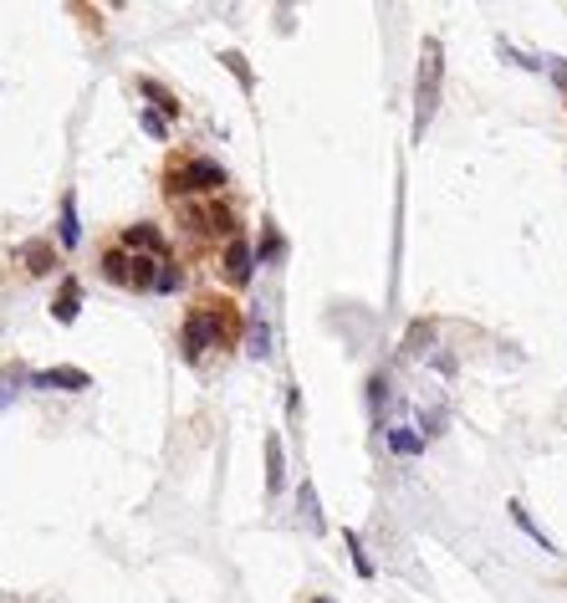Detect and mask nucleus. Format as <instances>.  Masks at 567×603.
<instances>
[{
  "label": "nucleus",
  "mask_w": 567,
  "mask_h": 603,
  "mask_svg": "<svg viewBox=\"0 0 567 603\" xmlns=\"http://www.w3.org/2000/svg\"><path fill=\"white\" fill-rule=\"evenodd\" d=\"M440 77H445V57L440 42H425V57H419V77H414V139L429 129V118L440 108Z\"/></svg>",
  "instance_id": "obj_1"
},
{
  "label": "nucleus",
  "mask_w": 567,
  "mask_h": 603,
  "mask_svg": "<svg viewBox=\"0 0 567 603\" xmlns=\"http://www.w3.org/2000/svg\"><path fill=\"white\" fill-rule=\"evenodd\" d=\"M226 179H230V174L220 169L215 158H185V164H174V169H169L164 189H169V195H215Z\"/></svg>",
  "instance_id": "obj_2"
},
{
  "label": "nucleus",
  "mask_w": 567,
  "mask_h": 603,
  "mask_svg": "<svg viewBox=\"0 0 567 603\" xmlns=\"http://www.w3.org/2000/svg\"><path fill=\"white\" fill-rule=\"evenodd\" d=\"M226 338V317L215 312V307H195V312L185 317V359H199L210 343H220Z\"/></svg>",
  "instance_id": "obj_3"
},
{
  "label": "nucleus",
  "mask_w": 567,
  "mask_h": 603,
  "mask_svg": "<svg viewBox=\"0 0 567 603\" xmlns=\"http://www.w3.org/2000/svg\"><path fill=\"white\" fill-rule=\"evenodd\" d=\"M31 384H36V388H67V394H82V388L92 384V374H82V368H42V374H31Z\"/></svg>",
  "instance_id": "obj_4"
},
{
  "label": "nucleus",
  "mask_w": 567,
  "mask_h": 603,
  "mask_svg": "<svg viewBox=\"0 0 567 603\" xmlns=\"http://www.w3.org/2000/svg\"><path fill=\"white\" fill-rule=\"evenodd\" d=\"M251 272H255L251 245H245L241 235H230V245H226V276L235 282V287H245V282H251Z\"/></svg>",
  "instance_id": "obj_5"
},
{
  "label": "nucleus",
  "mask_w": 567,
  "mask_h": 603,
  "mask_svg": "<svg viewBox=\"0 0 567 603\" xmlns=\"http://www.w3.org/2000/svg\"><path fill=\"white\" fill-rule=\"evenodd\" d=\"M189 230H220V235H235V215L226 205H199L189 210Z\"/></svg>",
  "instance_id": "obj_6"
},
{
  "label": "nucleus",
  "mask_w": 567,
  "mask_h": 603,
  "mask_svg": "<svg viewBox=\"0 0 567 603\" xmlns=\"http://www.w3.org/2000/svg\"><path fill=\"white\" fill-rule=\"evenodd\" d=\"M123 245L133 251V256H164V235H159V225H128Z\"/></svg>",
  "instance_id": "obj_7"
},
{
  "label": "nucleus",
  "mask_w": 567,
  "mask_h": 603,
  "mask_svg": "<svg viewBox=\"0 0 567 603\" xmlns=\"http://www.w3.org/2000/svg\"><path fill=\"white\" fill-rule=\"evenodd\" d=\"M77 312H82V282H77V276H67V282H62V292H57V302H52V317H57V322H72Z\"/></svg>",
  "instance_id": "obj_8"
},
{
  "label": "nucleus",
  "mask_w": 567,
  "mask_h": 603,
  "mask_svg": "<svg viewBox=\"0 0 567 603\" xmlns=\"http://www.w3.org/2000/svg\"><path fill=\"white\" fill-rule=\"evenodd\" d=\"M282 486H286V460H282V440L271 435V440H266V491L276 496Z\"/></svg>",
  "instance_id": "obj_9"
},
{
  "label": "nucleus",
  "mask_w": 567,
  "mask_h": 603,
  "mask_svg": "<svg viewBox=\"0 0 567 603\" xmlns=\"http://www.w3.org/2000/svg\"><path fill=\"white\" fill-rule=\"evenodd\" d=\"M21 261H26V272H31V276H46L52 266H57V251H52L46 241H31L26 251H21Z\"/></svg>",
  "instance_id": "obj_10"
},
{
  "label": "nucleus",
  "mask_w": 567,
  "mask_h": 603,
  "mask_svg": "<svg viewBox=\"0 0 567 603\" xmlns=\"http://www.w3.org/2000/svg\"><path fill=\"white\" fill-rule=\"evenodd\" d=\"M429 348H435V322H414V328L404 332V353H409V359H425Z\"/></svg>",
  "instance_id": "obj_11"
},
{
  "label": "nucleus",
  "mask_w": 567,
  "mask_h": 603,
  "mask_svg": "<svg viewBox=\"0 0 567 603\" xmlns=\"http://www.w3.org/2000/svg\"><path fill=\"white\" fill-rule=\"evenodd\" d=\"M128 266H133V256H128V251H102V276H108V282L128 287Z\"/></svg>",
  "instance_id": "obj_12"
},
{
  "label": "nucleus",
  "mask_w": 567,
  "mask_h": 603,
  "mask_svg": "<svg viewBox=\"0 0 567 603\" xmlns=\"http://www.w3.org/2000/svg\"><path fill=\"white\" fill-rule=\"evenodd\" d=\"M57 235H62V245H77L82 241V225H77V200H62V225H57Z\"/></svg>",
  "instance_id": "obj_13"
},
{
  "label": "nucleus",
  "mask_w": 567,
  "mask_h": 603,
  "mask_svg": "<svg viewBox=\"0 0 567 603\" xmlns=\"http://www.w3.org/2000/svg\"><path fill=\"white\" fill-rule=\"evenodd\" d=\"M245 353H251V359H266V353H271V328H266V317H255V322H251V343H245Z\"/></svg>",
  "instance_id": "obj_14"
},
{
  "label": "nucleus",
  "mask_w": 567,
  "mask_h": 603,
  "mask_svg": "<svg viewBox=\"0 0 567 603\" xmlns=\"http://www.w3.org/2000/svg\"><path fill=\"white\" fill-rule=\"evenodd\" d=\"M511 522H516V527H526V537H532V542H537V547H547V552H557V547H553V537H547V531H542V527H532V522H526V512H522V506H511Z\"/></svg>",
  "instance_id": "obj_15"
},
{
  "label": "nucleus",
  "mask_w": 567,
  "mask_h": 603,
  "mask_svg": "<svg viewBox=\"0 0 567 603\" xmlns=\"http://www.w3.org/2000/svg\"><path fill=\"white\" fill-rule=\"evenodd\" d=\"M389 450H394V455H414V450H419V435L414 430H389Z\"/></svg>",
  "instance_id": "obj_16"
},
{
  "label": "nucleus",
  "mask_w": 567,
  "mask_h": 603,
  "mask_svg": "<svg viewBox=\"0 0 567 603\" xmlns=\"http://www.w3.org/2000/svg\"><path fill=\"white\" fill-rule=\"evenodd\" d=\"M139 87H143V98H154L159 108H164V113H179V102H174V98H169V92H164V87H159V82H149V77H143Z\"/></svg>",
  "instance_id": "obj_17"
},
{
  "label": "nucleus",
  "mask_w": 567,
  "mask_h": 603,
  "mask_svg": "<svg viewBox=\"0 0 567 603\" xmlns=\"http://www.w3.org/2000/svg\"><path fill=\"white\" fill-rule=\"evenodd\" d=\"M179 287V266L174 261H159V276H154V292H174Z\"/></svg>",
  "instance_id": "obj_18"
},
{
  "label": "nucleus",
  "mask_w": 567,
  "mask_h": 603,
  "mask_svg": "<svg viewBox=\"0 0 567 603\" xmlns=\"http://www.w3.org/2000/svg\"><path fill=\"white\" fill-rule=\"evenodd\" d=\"M276 256H282V235H276V230L266 225V235H261V251H255L251 261H276Z\"/></svg>",
  "instance_id": "obj_19"
},
{
  "label": "nucleus",
  "mask_w": 567,
  "mask_h": 603,
  "mask_svg": "<svg viewBox=\"0 0 567 603\" xmlns=\"http://www.w3.org/2000/svg\"><path fill=\"white\" fill-rule=\"evenodd\" d=\"M342 537H348V547H353V568H358L363 578H373V562H369V552L358 547V531H342Z\"/></svg>",
  "instance_id": "obj_20"
},
{
  "label": "nucleus",
  "mask_w": 567,
  "mask_h": 603,
  "mask_svg": "<svg viewBox=\"0 0 567 603\" xmlns=\"http://www.w3.org/2000/svg\"><path fill=\"white\" fill-rule=\"evenodd\" d=\"M15 388H21V368H5L0 374V409H5V399H11Z\"/></svg>",
  "instance_id": "obj_21"
},
{
  "label": "nucleus",
  "mask_w": 567,
  "mask_h": 603,
  "mask_svg": "<svg viewBox=\"0 0 567 603\" xmlns=\"http://www.w3.org/2000/svg\"><path fill=\"white\" fill-rule=\"evenodd\" d=\"M139 123H143V133H149V139H164V133H169V129H164V118H159L154 108H149V113H139Z\"/></svg>",
  "instance_id": "obj_22"
},
{
  "label": "nucleus",
  "mask_w": 567,
  "mask_h": 603,
  "mask_svg": "<svg viewBox=\"0 0 567 603\" xmlns=\"http://www.w3.org/2000/svg\"><path fill=\"white\" fill-rule=\"evenodd\" d=\"M226 67H230V72H235V77H241V82H251V72H245V62L235 57V52H226Z\"/></svg>",
  "instance_id": "obj_23"
},
{
  "label": "nucleus",
  "mask_w": 567,
  "mask_h": 603,
  "mask_svg": "<svg viewBox=\"0 0 567 603\" xmlns=\"http://www.w3.org/2000/svg\"><path fill=\"white\" fill-rule=\"evenodd\" d=\"M369 399H373V404H383V399H389V378H383V374H379V378H373V388H369Z\"/></svg>",
  "instance_id": "obj_24"
},
{
  "label": "nucleus",
  "mask_w": 567,
  "mask_h": 603,
  "mask_svg": "<svg viewBox=\"0 0 567 603\" xmlns=\"http://www.w3.org/2000/svg\"><path fill=\"white\" fill-rule=\"evenodd\" d=\"M553 77H557V87L567 92V62H553Z\"/></svg>",
  "instance_id": "obj_25"
},
{
  "label": "nucleus",
  "mask_w": 567,
  "mask_h": 603,
  "mask_svg": "<svg viewBox=\"0 0 567 603\" xmlns=\"http://www.w3.org/2000/svg\"><path fill=\"white\" fill-rule=\"evenodd\" d=\"M317 603H327V598H317Z\"/></svg>",
  "instance_id": "obj_26"
}]
</instances>
